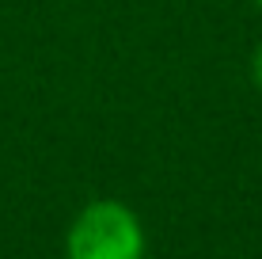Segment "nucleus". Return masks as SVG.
I'll return each mask as SVG.
<instances>
[{"mask_svg": "<svg viewBox=\"0 0 262 259\" xmlns=\"http://www.w3.org/2000/svg\"><path fill=\"white\" fill-rule=\"evenodd\" d=\"M255 4H258V8H262V0H255Z\"/></svg>", "mask_w": 262, "mask_h": 259, "instance_id": "obj_3", "label": "nucleus"}, {"mask_svg": "<svg viewBox=\"0 0 262 259\" xmlns=\"http://www.w3.org/2000/svg\"><path fill=\"white\" fill-rule=\"evenodd\" d=\"M69 259H144L141 217L125 202L99 198L72 217L65 236Z\"/></svg>", "mask_w": 262, "mask_h": 259, "instance_id": "obj_1", "label": "nucleus"}, {"mask_svg": "<svg viewBox=\"0 0 262 259\" xmlns=\"http://www.w3.org/2000/svg\"><path fill=\"white\" fill-rule=\"evenodd\" d=\"M251 80H255V88L262 92V42L255 46V53H251Z\"/></svg>", "mask_w": 262, "mask_h": 259, "instance_id": "obj_2", "label": "nucleus"}]
</instances>
